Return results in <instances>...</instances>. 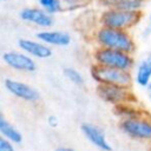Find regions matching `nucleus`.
Listing matches in <instances>:
<instances>
[{"label": "nucleus", "instance_id": "4", "mask_svg": "<svg viewBox=\"0 0 151 151\" xmlns=\"http://www.w3.org/2000/svg\"><path fill=\"white\" fill-rule=\"evenodd\" d=\"M90 74H91V78L97 84L119 85V86L132 88V84L134 81L133 74L131 71H123V70L106 67L97 64L91 65Z\"/></svg>", "mask_w": 151, "mask_h": 151}, {"label": "nucleus", "instance_id": "2", "mask_svg": "<svg viewBox=\"0 0 151 151\" xmlns=\"http://www.w3.org/2000/svg\"><path fill=\"white\" fill-rule=\"evenodd\" d=\"M143 13L142 11H125L120 8H104L99 12L97 17L98 25L131 31L142 21Z\"/></svg>", "mask_w": 151, "mask_h": 151}, {"label": "nucleus", "instance_id": "5", "mask_svg": "<svg viewBox=\"0 0 151 151\" xmlns=\"http://www.w3.org/2000/svg\"><path fill=\"white\" fill-rule=\"evenodd\" d=\"M96 92L101 100H104L113 106L136 101V97H134L132 90L129 87L119 86V85L97 84Z\"/></svg>", "mask_w": 151, "mask_h": 151}, {"label": "nucleus", "instance_id": "10", "mask_svg": "<svg viewBox=\"0 0 151 151\" xmlns=\"http://www.w3.org/2000/svg\"><path fill=\"white\" fill-rule=\"evenodd\" d=\"M18 47L22 52L27 53L34 59H48L53 54V50L51 46L46 45L39 39H29V38H20L18 40Z\"/></svg>", "mask_w": 151, "mask_h": 151}, {"label": "nucleus", "instance_id": "23", "mask_svg": "<svg viewBox=\"0 0 151 151\" xmlns=\"http://www.w3.org/2000/svg\"><path fill=\"white\" fill-rule=\"evenodd\" d=\"M145 90H146V93H147V97H149V99L151 100V81L147 84V86L145 87Z\"/></svg>", "mask_w": 151, "mask_h": 151}, {"label": "nucleus", "instance_id": "6", "mask_svg": "<svg viewBox=\"0 0 151 151\" xmlns=\"http://www.w3.org/2000/svg\"><path fill=\"white\" fill-rule=\"evenodd\" d=\"M120 129L133 139L151 140V119L145 113L139 117L122 119Z\"/></svg>", "mask_w": 151, "mask_h": 151}, {"label": "nucleus", "instance_id": "8", "mask_svg": "<svg viewBox=\"0 0 151 151\" xmlns=\"http://www.w3.org/2000/svg\"><path fill=\"white\" fill-rule=\"evenodd\" d=\"M19 17L24 22L42 29L50 28L54 24V15L50 14L40 6L24 7L20 11Z\"/></svg>", "mask_w": 151, "mask_h": 151}, {"label": "nucleus", "instance_id": "18", "mask_svg": "<svg viewBox=\"0 0 151 151\" xmlns=\"http://www.w3.org/2000/svg\"><path fill=\"white\" fill-rule=\"evenodd\" d=\"M90 0H64V6L65 11H74L83 8L87 5Z\"/></svg>", "mask_w": 151, "mask_h": 151}, {"label": "nucleus", "instance_id": "15", "mask_svg": "<svg viewBox=\"0 0 151 151\" xmlns=\"http://www.w3.org/2000/svg\"><path fill=\"white\" fill-rule=\"evenodd\" d=\"M114 113L120 117L122 119H129V118H134L143 116V111L139 110L138 107L134 106V103H126V104H120L117 106H113Z\"/></svg>", "mask_w": 151, "mask_h": 151}, {"label": "nucleus", "instance_id": "19", "mask_svg": "<svg viewBox=\"0 0 151 151\" xmlns=\"http://www.w3.org/2000/svg\"><path fill=\"white\" fill-rule=\"evenodd\" d=\"M125 0H96L97 5L104 9V8H119L120 5Z\"/></svg>", "mask_w": 151, "mask_h": 151}, {"label": "nucleus", "instance_id": "13", "mask_svg": "<svg viewBox=\"0 0 151 151\" xmlns=\"http://www.w3.org/2000/svg\"><path fill=\"white\" fill-rule=\"evenodd\" d=\"M134 83L140 87H146L151 81V53H147L134 67Z\"/></svg>", "mask_w": 151, "mask_h": 151}, {"label": "nucleus", "instance_id": "9", "mask_svg": "<svg viewBox=\"0 0 151 151\" xmlns=\"http://www.w3.org/2000/svg\"><path fill=\"white\" fill-rule=\"evenodd\" d=\"M4 86L5 88L15 98H19L25 101H38L40 98V93L37 88L28 85L27 83H24L21 80L12 79V78H5L4 79Z\"/></svg>", "mask_w": 151, "mask_h": 151}, {"label": "nucleus", "instance_id": "20", "mask_svg": "<svg viewBox=\"0 0 151 151\" xmlns=\"http://www.w3.org/2000/svg\"><path fill=\"white\" fill-rule=\"evenodd\" d=\"M0 151H15L12 142H9L8 139H6L5 137L0 138Z\"/></svg>", "mask_w": 151, "mask_h": 151}, {"label": "nucleus", "instance_id": "24", "mask_svg": "<svg viewBox=\"0 0 151 151\" xmlns=\"http://www.w3.org/2000/svg\"><path fill=\"white\" fill-rule=\"evenodd\" d=\"M145 33L146 34H150L151 33V13H150V17H149V25H147V27L145 29Z\"/></svg>", "mask_w": 151, "mask_h": 151}, {"label": "nucleus", "instance_id": "1", "mask_svg": "<svg viewBox=\"0 0 151 151\" xmlns=\"http://www.w3.org/2000/svg\"><path fill=\"white\" fill-rule=\"evenodd\" d=\"M90 38L94 46L117 50L134 54L137 50V42L130 31L110 28L98 25L96 29L90 34Z\"/></svg>", "mask_w": 151, "mask_h": 151}, {"label": "nucleus", "instance_id": "14", "mask_svg": "<svg viewBox=\"0 0 151 151\" xmlns=\"http://www.w3.org/2000/svg\"><path fill=\"white\" fill-rule=\"evenodd\" d=\"M0 132L2 137L12 143L20 144L22 142V134L20 133V131L14 125H12L4 116H0Z\"/></svg>", "mask_w": 151, "mask_h": 151}, {"label": "nucleus", "instance_id": "16", "mask_svg": "<svg viewBox=\"0 0 151 151\" xmlns=\"http://www.w3.org/2000/svg\"><path fill=\"white\" fill-rule=\"evenodd\" d=\"M38 6H40L52 15L65 11L64 0H38Z\"/></svg>", "mask_w": 151, "mask_h": 151}, {"label": "nucleus", "instance_id": "25", "mask_svg": "<svg viewBox=\"0 0 151 151\" xmlns=\"http://www.w3.org/2000/svg\"><path fill=\"white\" fill-rule=\"evenodd\" d=\"M1 1H6V0H1Z\"/></svg>", "mask_w": 151, "mask_h": 151}, {"label": "nucleus", "instance_id": "21", "mask_svg": "<svg viewBox=\"0 0 151 151\" xmlns=\"http://www.w3.org/2000/svg\"><path fill=\"white\" fill-rule=\"evenodd\" d=\"M47 124H48L51 127H57L58 124H59V120H58V118H57L55 116H50V117L47 118Z\"/></svg>", "mask_w": 151, "mask_h": 151}, {"label": "nucleus", "instance_id": "3", "mask_svg": "<svg viewBox=\"0 0 151 151\" xmlns=\"http://www.w3.org/2000/svg\"><path fill=\"white\" fill-rule=\"evenodd\" d=\"M92 61L93 64L118 68L123 71H131L136 67V61L133 58V54L105 48V47H97L94 46L92 51Z\"/></svg>", "mask_w": 151, "mask_h": 151}, {"label": "nucleus", "instance_id": "17", "mask_svg": "<svg viewBox=\"0 0 151 151\" xmlns=\"http://www.w3.org/2000/svg\"><path fill=\"white\" fill-rule=\"evenodd\" d=\"M63 74L70 83H72L76 86H83L85 83V79L81 72L74 67H65L63 70Z\"/></svg>", "mask_w": 151, "mask_h": 151}, {"label": "nucleus", "instance_id": "12", "mask_svg": "<svg viewBox=\"0 0 151 151\" xmlns=\"http://www.w3.org/2000/svg\"><path fill=\"white\" fill-rule=\"evenodd\" d=\"M80 130H81L83 134L98 149H100L103 151H111L112 150V146L107 142L105 133L97 125H93L91 123H83L80 125Z\"/></svg>", "mask_w": 151, "mask_h": 151}, {"label": "nucleus", "instance_id": "11", "mask_svg": "<svg viewBox=\"0 0 151 151\" xmlns=\"http://www.w3.org/2000/svg\"><path fill=\"white\" fill-rule=\"evenodd\" d=\"M35 37L51 47H66L72 41L71 34L61 29H41L35 34Z\"/></svg>", "mask_w": 151, "mask_h": 151}, {"label": "nucleus", "instance_id": "7", "mask_svg": "<svg viewBox=\"0 0 151 151\" xmlns=\"http://www.w3.org/2000/svg\"><path fill=\"white\" fill-rule=\"evenodd\" d=\"M2 63L11 70L17 72L31 73L37 70L35 59L28 55L27 53L19 51H6L1 55Z\"/></svg>", "mask_w": 151, "mask_h": 151}, {"label": "nucleus", "instance_id": "22", "mask_svg": "<svg viewBox=\"0 0 151 151\" xmlns=\"http://www.w3.org/2000/svg\"><path fill=\"white\" fill-rule=\"evenodd\" d=\"M54 151H76V150H73V149H71V147H66V146H59V147H57Z\"/></svg>", "mask_w": 151, "mask_h": 151}]
</instances>
